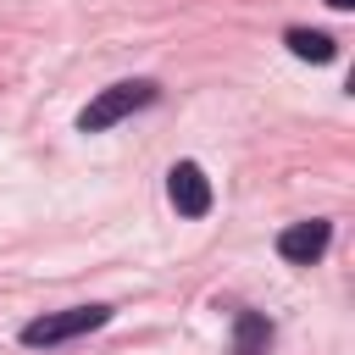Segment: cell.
Returning a JSON list of instances; mask_svg holds the SVG:
<instances>
[{
    "label": "cell",
    "mask_w": 355,
    "mask_h": 355,
    "mask_svg": "<svg viewBox=\"0 0 355 355\" xmlns=\"http://www.w3.org/2000/svg\"><path fill=\"white\" fill-rule=\"evenodd\" d=\"M155 100V83L150 78H133V83H111V89H100L83 111H78V128L83 133H105V128H116L122 116H133V111H144Z\"/></svg>",
    "instance_id": "6da1fadb"
},
{
    "label": "cell",
    "mask_w": 355,
    "mask_h": 355,
    "mask_svg": "<svg viewBox=\"0 0 355 355\" xmlns=\"http://www.w3.org/2000/svg\"><path fill=\"white\" fill-rule=\"evenodd\" d=\"M105 322H111V305H72V311H55V316H33V322L22 327V344L50 349V344H67V338H78V333H94V327H105Z\"/></svg>",
    "instance_id": "7a4b0ae2"
},
{
    "label": "cell",
    "mask_w": 355,
    "mask_h": 355,
    "mask_svg": "<svg viewBox=\"0 0 355 355\" xmlns=\"http://www.w3.org/2000/svg\"><path fill=\"white\" fill-rule=\"evenodd\" d=\"M166 194H172L178 216H205V211H211V178H205L194 161H178V166L166 172Z\"/></svg>",
    "instance_id": "3957f363"
},
{
    "label": "cell",
    "mask_w": 355,
    "mask_h": 355,
    "mask_svg": "<svg viewBox=\"0 0 355 355\" xmlns=\"http://www.w3.org/2000/svg\"><path fill=\"white\" fill-rule=\"evenodd\" d=\"M327 239H333V222H322V216H311V222H288V227L277 233V255L294 261V266H311V261L327 250Z\"/></svg>",
    "instance_id": "277c9868"
},
{
    "label": "cell",
    "mask_w": 355,
    "mask_h": 355,
    "mask_svg": "<svg viewBox=\"0 0 355 355\" xmlns=\"http://www.w3.org/2000/svg\"><path fill=\"white\" fill-rule=\"evenodd\" d=\"M272 344V322L261 311H239L233 316V355H266Z\"/></svg>",
    "instance_id": "5b68a950"
},
{
    "label": "cell",
    "mask_w": 355,
    "mask_h": 355,
    "mask_svg": "<svg viewBox=\"0 0 355 355\" xmlns=\"http://www.w3.org/2000/svg\"><path fill=\"white\" fill-rule=\"evenodd\" d=\"M288 50H294L300 61H333V55H338V44H333L327 33H316V28H288Z\"/></svg>",
    "instance_id": "8992f818"
},
{
    "label": "cell",
    "mask_w": 355,
    "mask_h": 355,
    "mask_svg": "<svg viewBox=\"0 0 355 355\" xmlns=\"http://www.w3.org/2000/svg\"><path fill=\"white\" fill-rule=\"evenodd\" d=\"M327 6H333V11H349V6H355V0H327Z\"/></svg>",
    "instance_id": "52a82bcc"
}]
</instances>
